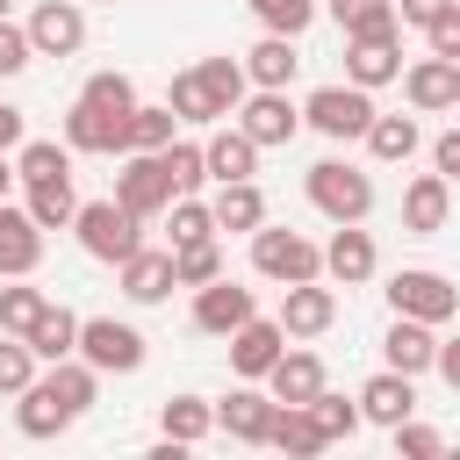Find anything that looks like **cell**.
<instances>
[{
    "instance_id": "obj_1",
    "label": "cell",
    "mask_w": 460,
    "mask_h": 460,
    "mask_svg": "<svg viewBox=\"0 0 460 460\" xmlns=\"http://www.w3.org/2000/svg\"><path fill=\"white\" fill-rule=\"evenodd\" d=\"M309 201H316L331 223H359V216L374 208V180H367L359 165H345V158H323V165H309Z\"/></svg>"
},
{
    "instance_id": "obj_2",
    "label": "cell",
    "mask_w": 460,
    "mask_h": 460,
    "mask_svg": "<svg viewBox=\"0 0 460 460\" xmlns=\"http://www.w3.org/2000/svg\"><path fill=\"white\" fill-rule=\"evenodd\" d=\"M115 201H122L137 223H151L158 208H172V172H165V151H129V158H122V172H115Z\"/></svg>"
},
{
    "instance_id": "obj_3",
    "label": "cell",
    "mask_w": 460,
    "mask_h": 460,
    "mask_svg": "<svg viewBox=\"0 0 460 460\" xmlns=\"http://www.w3.org/2000/svg\"><path fill=\"white\" fill-rule=\"evenodd\" d=\"M72 230H79V244H86L93 259H108V266H122V259L144 244V237H137V216H129L122 201H79Z\"/></svg>"
},
{
    "instance_id": "obj_4",
    "label": "cell",
    "mask_w": 460,
    "mask_h": 460,
    "mask_svg": "<svg viewBox=\"0 0 460 460\" xmlns=\"http://www.w3.org/2000/svg\"><path fill=\"white\" fill-rule=\"evenodd\" d=\"M252 266L266 273V280H316L323 273V252L309 244V237H295V230H252Z\"/></svg>"
},
{
    "instance_id": "obj_5",
    "label": "cell",
    "mask_w": 460,
    "mask_h": 460,
    "mask_svg": "<svg viewBox=\"0 0 460 460\" xmlns=\"http://www.w3.org/2000/svg\"><path fill=\"white\" fill-rule=\"evenodd\" d=\"M388 302H395V316H417V323H446V316L460 309V288H453L446 273L402 266V273L388 280Z\"/></svg>"
},
{
    "instance_id": "obj_6",
    "label": "cell",
    "mask_w": 460,
    "mask_h": 460,
    "mask_svg": "<svg viewBox=\"0 0 460 460\" xmlns=\"http://www.w3.org/2000/svg\"><path fill=\"white\" fill-rule=\"evenodd\" d=\"M79 352H86L93 374H137L144 367V338L129 323H115V316H86L79 323Z\"/></svg>"
},
{
    "instance_id": "obj_7",
    "label": "cell",
    "mask_w": 460,
    "mask_h": 460,
    "mask_svg": "<svg viewBox=\"0 0 460 460\" xmlns=\"http://www.w3.org/2000/svg\"><path fill=\"white\" fill-rule=\"evenodd\" d=\"M302 115H309V129H323V137H367L374 101H367V86H316Z\"/></svg>"
},
{
    "instance_id": "obj_8",
    "label": "cell",
    "mask_w": 460,
    "mask_h": 460,
    "mask_svg": "<svg viewBox=\"0 0 460 460\" xmlns=\"http://www.w3.org/2000/svg\"><path fill=\"white\" fill-rule=\"evenodd\" d=\"M237 129L266 151V144H288V137L302 129V115L288 108V86H259L252 101H237Z\"/></svg>"
},
{
    "instance_id": "obj_9",
    "label": "cell",
    "mask_w": 460,
    "mask_h": 460,
    "mask_svg": "<svg viewBox=\"0 0 460 460\" xmlns=\"http://www.w3.org/2000/svg\"><path fill=\"white\" fill-rule=\"evenodd\" d=\"M65 144H72V151H129V115L93 108V101H72V115H65Z\"/></svg>"
},
{
    "instance_id": "obj_10",
    "label": "cell",
    "mask_w": 460,
    "mask_h": 460,
    "mask_svg": "<svg viewBox=\"0 0 460 460\" xmlns=\"http://www.w3.org/2000/svg\"><path fill=\"white\" fill-rule=\"evenodd\" d=\"M79 43H86V14H79L72 0H43L36 22H29V50H43V58H72Z\"/></svg>"
},
{
    "instance_id": "obj_11",
    "label": "cell",
    "mask_w": 460,
    "mask_h": 460,
    "mask_svg": "<svg viewBox=\"0 0 460 460\" xmlns=\"http://www.w3.org/2000/svg\"><path fill=\"white\" fill-rule=\"evenodd\" d=\"M252 316V288H237V280H208V288H194V331H216V338H230L237 323Z\"/></svg>"
},
{
    "instance_id": "obj_12",
    "label": "cell",
    "mask_w": 460,
    "mask_h": 460,
    "mask_svg": "<svg viewBox=\"0 0 460 460\" xmlns=\"http://www.w3.org/2000/svg\"><path fill=\"white\" fill-rule=\"evenodd\" d=\"M331 316H338V295L331 288L288 280V295H280V331L288 338H316V331H331Z\"/></svg>"
},
{
    "instance_id": "obj_13",
    "label": "cell",
    "mask_w": 460,
    "mask_h": 460,
    "mask_svg": "<svg viewBox=\"0 0 460 460\" xmlns=\"http://www.w3.org/2000/svg\"><path fill=\"white\" fill-rule=\"evenodd\" d=\"M280 338H288V331H280V316H273V323H266V316H244V323L230 331V367H237L244 381H259V374H266V367L288 352Z\"/></svg>"
},
{
    "instance_id": "obj_14",
    "label": "cell",
    "mask_w": 460,
    "mask_h": 460,
    "mask_svg": "<svg viewBox=\"0 0 460 460\" xmlns=\"http://www.w3.org/2000/svg\"><path fill=\"white\" fill-rule=\"evenodd\" d=\"M36 259H43V223L29 216V208H7L0 201V273H36Z\"/></svg>"
},
{
    "instance_id": "obj_15",
    "label": "cell",
    "mask_w": 460,
    "mask_h": 460,
    "mask_svg": "<svg viewBox=\"0 0 460 460\" xmlns=\"http://www.w3.org/2000/svg\"><path fill=\"white\" fill-rule=\"evenodd\" d=\"M345 72H352V86H388L402 72L395 36H345Z\"/></svg>"
},
{
    "instance_id": "obj_16",
    "label": "cell",
    "mask_w": 460,
    "mask_h": 460,
    "mask_svg": "<svg viewBox=\"0 0 460 460\" xmlns=\"http://www.w3.org/2000/svg\"><path fill=\"white\" fill-rule=\"evenodd\" d=\"M266 446H280V453L309 460V453H323V446H331V431L316 424V410H309V402H280V410H273V431H266Z\"/></svg>"
},
{
    "instance_id": "obj_17",
    "label": "cell",
    "mask_w": 460,
    "mask_h": 460,
    "mask_svg": "<svg viewBox=\"0 0 460 460\" xmlns=\"http://www.w3.org/2000/svg\"><path fill=\"white\" fill-rule=\"evenodd\" d=\"M323 273L345 280V288H359V280L374 273V237H367L359 223H338V237L323 244Z\"/></svg>"
},
{
    "instance_id": "obj_18",
    "label": "cell",
    "mask_w": 460,
    "mask_h": 460,
    "mask_svg": "<svg viewBox=\"0 0 460 460\" xmlns=\"http://www.w3.org/2000/svg\"><path fill=\"white\" fill-rule=\"evenodd\" d=\"M381 352H388V367H395V374H410V381H417V374L431 367L438 338H431V323H417V316H395V323H388V338H381Z\"/></svg>"
},
{
    "instance_id": "obj_19",
    "label": "cell",
    "mask_w": 460,
    "mask_h": 460,
    "mask_svg": "<svg viewBox=\"0 0 460 460\" xmlns=\"http://www.w3.org/2000/svg\"><path fill=\"white\" fill-rule=\"evenodd\" d=\"M410 410H417V388H410V374H395V367L359 388V417H374V424H388V431H395Z\"/></svg>"
},
{
    "instance_id": "obj_20",
    "label": "cell",
    "mask_w": 460,
    "mask_h": 460,
    "mask_svg": "<svg viewBox=\"0 0 460 460\" xmlns=\"http://www.w3.org/2000/svg\"><path fill=\"white\" fill-rule=\"evenodd\" d=\"M273 410H280V402H266L259 388H237V395L216 410V424H223L237 446H266V431H273Z\"/></svg>"
},
{
    "instance_id": "obj_21",
    "label": "cell",
    "mask_w": 460,
    "mask_h": 460,
    "mask_svg": "<svg viewBox=\"0 0 460 460\" xmlns=\"http://www.w3.org/2000/svg\"><path fill=\"white\" fill-rule=\"evenodd\" d=\"M446 208H453V187H446V172H424V180H410V194H402V223H410L417 237L446 230Z\"/></svg>"
},
{
    "instance_id": "obj_22",
    "label": "cell",
    "mask_w": 460,
    "mask_h": 460,
    "mask_svg": "<svg viewBox=\"0 0 460 460\" xmlns=\"http://www.w3.org/2000/svg\"><path fill=\"white\" fill-rule=\"evenodd\" d=\"M122 295H129V302H165V295H172V252H144V244H137V252L122 259Z\"/></svg>"
},
{
    "instance_id": "obj_23",
    "label": "cell",
    "mask_w": 460,
    "mask_h": 460,
    "mask_svg": "<svg viewBox=\"0 0 460 460\" xmlns=\"http://www.w3.org/2000/svg\"><path fill=\"white\" fill-rule=\"evenodd\" d=\"M266 381H273V402H309V395L323 388V359H316V352H280V359L266 367Z\"/></svg>"
},
{
    "instance_id": "obj_24",
    "label": "cell",
    "mask_w": 460,
    "mask_h": 460,
    "mask_svg": "<svg viewBox=\"0 0 460 460\" xmlns=\"http://www.w3.org/2000/svg\"><path fill=\"white\" fill-rule=\"evenodd\" d=\"M410 101L417 108H453L460 101V58H424V65H410Z\"/></svg>"
},
{
    "instance_id": "obj_25",
    "label": "cell",
    "mask_w": 460,
    "mask_h": 460,
    "mask_svg": "<svg viewBox=\"0 0 460 460\" xmlns=\"http://www.w3.org/2000/svg\"><path fill=\"white\" fill-rule=\"evenodd\" d=\"M201 158H208V180H252V165H259V144H252L244 129H216V137L201 144Z\"/></svg>"
},
{
    "instance_id": "obj_26",
    "label": "cell",
    "mask_w": 460,
    "mask_h": 460,
    "mask_svg": "<svg viewBox=\"0 0 460 460\" xmlns=\"http://www.w3.org/2000/svg\"><path fill=\"white\" fill-rule=\"evenodd\" d=\"M216 230H259L266 223V194L252 187V180H223V194H216Z\"/></svg>"
},
{
    "instance_id": "obj_27",
    "label": "cell",
    "mask_w": 460,
    "mask_h": 460,
    "mask_svg": "<svg viewBox=\"0 0 460 460\" xmlns=\"http://www.w3.org/2000/svg\"><path fill=\"white\" fill-rule=\"evenodd\" d=\"M14 424H22L29 438H50V431H65V424H72V410L58 402V388H50V381H29V388H22V410H14Z\"/></svg>"
},
{
    "instance_id": "obj_28",
    "label": "cell",
    "mask_w": 460,
    "mask_h": 460,
    "mask_svg": "<svg viewBox=\"0 0 460 460\" xmlns=\"http://www.w3.org/2000/svg\"><path fill=\"white\" fill-rule=\"evenodd\" d=\"M194 79H201V93H208L216 115H237V101H244V65L237 58H201Z\"/></svg>"
},
{
    "instance_id": "obj_29",
    "label": "cell",
    "mask_w": 460,
    "mask_h": 460,
    "mask_svg": "<svg viewBox=\"0 0 460 460\" xmlns=\"http://www.w3.org/2000/svg\"><path fill=\"white\" fill-rule=\"evenodd\" d=\"M29 216H36L43 230H65V223L79 216V194H72V172H58V180H29Z\"/></svg>"
},
{
    "instance_id": "obj_30",
    "label": "cell",
    "mask_w": 460,
    "mask_h": 460,
    "mask_svg": "<svg viewBox=\"0 0 460 460\" xmlns=\"http://www.w3.org/2000/svg\"><path fill=\"white\" fill-rule=\"evenodd\" d=\"M295 65H302V58H295V36H273V29H266V43L244 58V79H259V86H288Z\"/></svg>"
},
{
    "instance_id": "obj_31",
    "label": "cell",
    "mask_w": 460,
    "mask_h": 460,
    "mask_svg": "<svg viewBox=\"0 0 460 460\" xmlns=\"http://www.w3.org/2000/svg\"><path fill=\"white\" fill-rule=\"evenodd\" d=\"M29 352H36V359H65V352H79V316H72V309H43V316L29 323Z\"/></svg>"
},
{
    "instance_id": "obj_32",
    "label": "cell",
    "mask_w": 460,
    "mask_h": 460,
    "mask_svg": "<svg viewBox=\"0 0 460 460\" xmlns=\"http://www.w3.org/2000/svg\"><path fill=\"white\" fill-rule=\"evenodd\" d=\"M345 36H395V0H331Z\"/></svg>"
},
{
    "instance_id": "obj_33",
    "label": "cell",
    "mask_w": 460,
    "mask_h": 460,
    "mask_svg": "<svg viewBox=\"0 0 460 460\" xmlns=\"http://www.w3.org/2000/svg\"><path fill=\"white\" fill-rule=\"evenodd\" d=\"M367 151L388 158V165L410 158V151H417V122H410V115H374V122H367Z\"/></svg>"
},
{
    "instance_id": "obj_34",
    "label": "cell",
    "mask_w": 460,
    "mask_h": 460,
    "mask_svg": "<svg viewBox=\"0 0 460 460\" xmlns=\"http://www.w3.org/2000/svg\"><path fill=\"white\" fill-rule=\"evenodd\" d=\"M216 273H223L216 237H201V244H180V252H172V288H208Z\"/></svg>"
},
{
    "instance_id": "obj_35",
    "label": "cell",
    "mask_w": 460,
    "mask_h": 460,
    "mask_svg": "<svg viewBox=\"0 0 460 460\" xmlns=\"http://www.w3.org/2000/svg\"><path fill=\"white\" fill-rule=\"evenodd\" d=\"M208 431H216V410H208L201 395H172V402H165V438L194 446V438H208Z\"/></svg>"
},
{
    "instance_id": "obj_36",
    "label": "cell",
    "mask_w": 460,
    "mask_h": 460,
    "mask_svg": "<svg viewBox=\"0 0 460 460\" xmlns=\"http://www.w3.org/2000/svg\"><path fill=\"white\" fill-rule=\"evenodd\" d=\"M43 309H50L43 288H0V331H7V338H29V323H36Z\"/></svg>"
},
{
    "instance_id": "obj_37",
    "label": "cell",
    "mask_w": 460,
    "mask_h": 460,
    "mask_svg": "<svg viewBox=\"0 0 460 460\" xmlns=\"http://www.w3.org/2000/svg\"><path fill=\"white\" fill-rule=\"evenodd\" d=\"M172 108H129V151H165L172 144Z\"/></svg>"
},
{
    "instance_id": "obj_38",
    "label": "cell",
    "mask_w": 460,
    "mask_h": 460,
    "mask_svg": "<svg viewBox=\"0 0 460 460\" xmlns=\"http://www.w3.org/2000/svg\"><path fill=\"white\" fill-rule=\"evenodd\" d=\"M50 388H58V402L79 417L86 402H93V367H72V359H50V374H43Z\"/></svg>"
},
{
    "instance_id": "obj_39",
    "label": "cell",
    "mask_w": 460,
    "mask_h": 460,
    "mask_svg": "<svg viewBox=\"0 0 460 460\" xmlns=\"http://www.w3.org/2000/svg\"><path fill=\"white\" fill-rule=\"evenodd\" d=\"M201 237H216V216H208L194 194H172V252H180V244H201Z\"/></svg>"
},
{
    "instance_id": "obj_40",
    "label": "cell",
    "mask_w": 460,
    "mask_h": 460,
    "mask_svg": "<svg viewBox=\"0 0 460 460\" xmlns=\"http://www.w3.org/2000/svg\"><path fill=\"white\" fill-rule=\"evenodd\" d=\"M309 410H316V424L331 431V446L359 431V402H345V395H331V388H316V395H309Z\"/></svg>"
},
{
    "instance_id": "obj_41",
    "label": "cell",
    "mask_w": 460,
    "mask_h": 460,
    "mask_svg": "<svg viewBox=\"0 0 460 460\" xmlns=\"http://www.w3.org/2000/svg\"><path fill=\"white\" fill-rule=\"evenodd\" d=\"M252 14H259L273 36H302L309 14H316V0H252Z\"/></svg>"
},
{
    "instance_id": "obj_42",
    "label": "cell",
    "mask_w": 460,
    "mask_h": 460,
    "mask_svg": "<svg viewBox=\"0 0 460 460\" xmlns=\"http://www.w3.org/2000/svg\"><path fill=\"white\" fill-rule=\"evenodd\" d=\"M79 101H93V108H115V115H129V108H137V86H129L122 72H93V79L79 86Z\"/></svg>"
},
{
    "instance_id": "obj_43",
    "label": "cell",
    "mask_w": 460,
    "mask_h": 460,
    "mask_svg": "<svg viewBox=\"0 0 460 460\" xmlns=\"http://www.w3.org/2000/svg\"><path fill=\"white\" fill-rule=\"evenodd\" d=\"M58 172H72V158L58 151V144H22V158H14V180H58Z\"/></svg>"
},
{
    "instance_id": "obj_44",
    "label": "cell",
    "mask_w": 460,
    "mask_h": 460,
    "mask_svg": "<svg viewBox=\"0 0 460 460\" xmlns=\"http://www.w3.org/2000/svg\"><path fill=\"white\" fill-rule=\"evenodd\" d=\"M165 172H172V194H194V187L208 180V158H201V144H165Z\"/></svg>"
},
{
    "instance_id": "obj_45",
    "label": "cell",
    "mask_w": 460,
    "mask_h": 460,
    "mask_svg": "<svg viewBox=\"0 0 460 460\" xmlns=\"http://www.w3.org/2000/svg\"><path fill=\"white\" fill-rule=\"evenodd\" d=\"M29 381H36V352H29V338L7 345V331H0V395H22Z\"/></svg>"
},
{
    "instance_id": "obj_46",
    "label": "cell",
    "mask_w": 460,
    "mask_h": 460,
    "mask_svg": "<svg viewBox=\"0 0 460 460\" xmlns=\"http://www.w3.org/2000/svg\"><path fill=\"white\" fill-rule=\"evenodd\" d=\"M165 108H172L180 122H216V108H208V93H201V79H194V72H180V79H172V101H165Z\"/></svg>"
},
{
    "instance_id": "obj_47",
    "label": "cell",
    "mask_w": 460,
    "mask_h": 460,
    "mask_svg": "<svg viewBox=\"0 0 460 460\" xmlns=\"http://www.w3.org/2000/svg\"><path fill=\"white\" fill-rule=\"evenodd\" d=\"M424 36H431V58H460V0H453V7L424 29Z\"/></svg>"
},
{
    "instance_id": "obj_48",
    "label": "cell",
    "mask_w": 460,
    "mask_h": 460,
    "mask_svg": "<svg viewBox=\"0 0 460 460\" xmlns=\"http://www.w3.org/2000/svg\"><path fill=\"white\" fill-rule=\"evenodd\" d=\"M29 58H36V50H29V29H7V22H0V79H14Z\"/></svg>"
},
{
    "instance_id": "obj_49",
    "label": "cell",
    "mask_w": 460,
    "mask_h": 460,
    "mask_svg": "<svg viewBox=\"0 0 460 460\" xmlns=\"http://www.w3.org/2000/svg\"><path fill=\"white\" fill-rule=\"evenodd\" d=\"M395 453L431 460V453H438V431H424V424H410V417H402V424H395Z\"/></svg>"
},
{
    "instance_id": "obj_50",
    "label": "cell",
    "mask_w": 460,
    "mask_h": 460,
    "mask_svg": "<svg viewBox=\"0 0 460 460\" xmlns=\"http://www.w3.org/2000/svg\"><path fill=\"white\" fill-rule=\"evenodd\" d=\"M431 158H438V172H446V180H460V129H446V137L431 144Z\"/></svg>"
},
{
    "instance_id": "obj_51",
    "label": "cell",
    "mask_w": 460,
    "mask_h": 460,
    "mask_svg": "<svg viewBox=\"0 0 460 460\" xmlns=\"http://www.w3.org/2000/svg\"><path fill=\"white\" fill-rule=\"evenodd\" d=\"M446 7H453V0H402L395 14H402V22H417V29H431V22L446 14Z\"/></svg>"
},
{
    "instance_id": "obj_52",
    "label": "cell",
    "mask_w": 460,
    "mask_h": 460,
    "mask_svg": "<svg viewBox=\"0 0 460 460\" xmlns=\"http://www.w3.org/2000/svg\"><path fill=\"white\" fill-rule=\"evenodd\" d=\"M431 367L446 374V388H460V338H446V345L431 352Z\"/></svg>"
},
{
    "instance_id": "obj_53",
    "label": "cell",
    "mask_w": 460,
    "mask_h": 460,
    "mask_svg": "<svg viewBox=\"0 0 460 460\" xmlns=\"http://www.w3.org/2000/svg\"><path fill=\"white\" fill-rule=\"evenodd\" d=\"M14 144H22V108L0 101V151H14Z\"/></svg>"
},
{
    "instance_id": "obj_54",
    "label": "cell",
    "mask_w": 460,
    "mask_h": 460,
    "mask_svg": "<svg viewBox=\"0 0 460 460\" xmlns=\"http://www.w3.org/2000/svg\"><path fill=\"white\" fill-rule=\"evenodd\" d=\"M7 180H14V172H7V158H0V194H7Z\"/></svg>"
},
{
    "instance_id": "obj_55",
    "label": "cell",
    "mask_w": 460,
    "mask_h": 460,
    "mask_svg": "<svg viewBox=\"0 0 460 460\" xmlns=\"http://www.w3.org/2000/svg\"><path fill=\"white\" fill-rule=\"evenodd\" d=\"M0 22H7V0H0Z\"/></svg>"
}]
</instances>
